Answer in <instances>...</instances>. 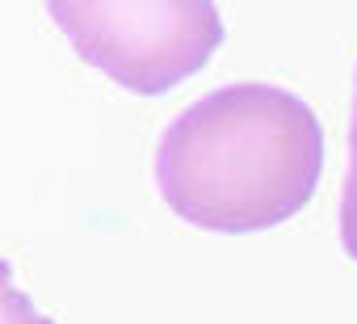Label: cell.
Masks as SVG:
<instances>
[{
    "label": "cell",
    "mask_w": 357,
    "mask_h": 324,
    "mask_svg": "<svg viewBox=\"0 0 357 324\" xmlns=\"http://www.w3.org/2000/svg\"><path fill=\"white\" fill-rule=\"evenodd\" d=\"M324 173V126L290 89L223 84L168 122L155 186L172 215L202 232H265L294 219Z\"/></svg>",
    "instance_id": "1"
},
{
    "label": "cell",
    "mask_w": 357,
    "mask_h": 324,
    "mask_svg": "<svg viewBox=\"0 0 357 324\" xmlns=\"http://www.w3.org/2000/svg\"><path fill=\"white\" fill-rule=\"evenodd\" d=\"M76 55L139 97H160L190 80L223 43L211 0H101L47 5Z\"/></svg>",
    "instance_id": "2"
},
{
    "label": "cell",
    "mask_w": 357,
    "mask_h": 324,
    "mask_svg": "<svg viewBox=\"0 0 357 324\" xmlns=\"http://www.w3.org/2000/svg\"><path fill=\"white\" fill-rule=\"evenodd\" d=\"M340 244L344 253L357 261V80H353V118H349V169H344V186H340Z\"/></svg>",
    "instance_id": "3"
},
{
    "label": "cell",
    "mask_w": 357,
    "mask_h": 324,
    "mask_svg": "<svg viewBox=\"0 0 357 324\" xmlns=\"http://www.w3.org/2000/svg\"><path fill=\"white\" fill-rule=\"evenodd\" d=\"M5 324H51L43 311H34V307L22 299V290L13 286V278H9V286H5Z\"/></svg>",
    "instance_id": "4"
}]
</instances>
